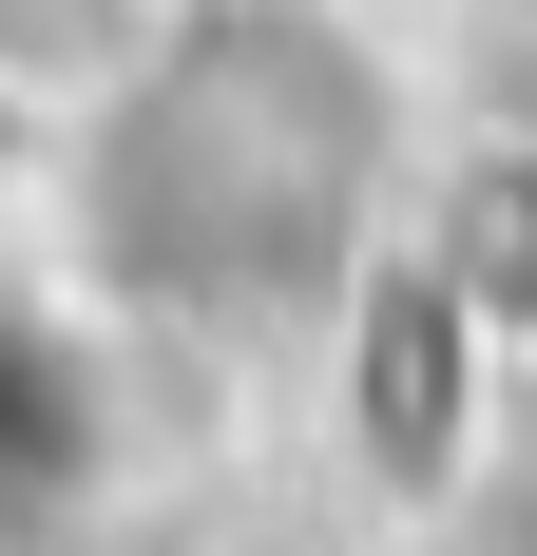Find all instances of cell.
I'll return each mask as SVG.
<instances>
[{
    "label": "cell",
    "mask_w": 537,
    "mask_h": 556,
    "mask_svg": "<svg viewBox=\"0 0 537 556\" xmlns=\"http://www.w3.org/2000/svg\"><path fill=\"white\" fill-rule=\"evenodd\" d=\"M192 0H0V115L20 135H97L135 77L173 58Z\"/></svg>",
    "instance_id": "6da1fadb"
}]
</instances>
